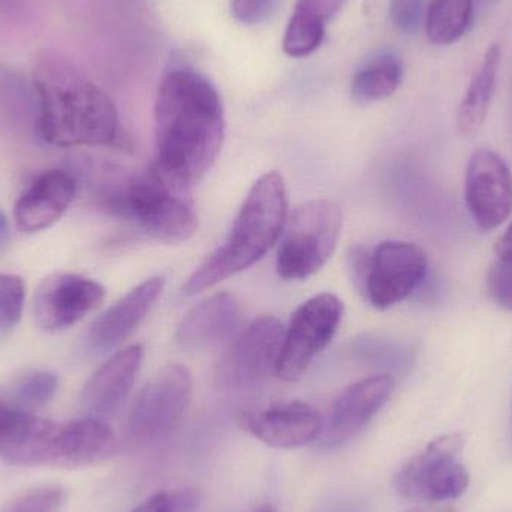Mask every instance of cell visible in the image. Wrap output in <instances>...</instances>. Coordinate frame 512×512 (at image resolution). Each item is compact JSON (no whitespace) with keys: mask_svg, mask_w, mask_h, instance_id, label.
<instances>
[{"mask_svg":"<svg viewBox=\"0 0 512 512\" xmlns=\"http://www.w3.org/2000/svg\"><path fill=\"white\" fill-rule=\"evenodd\" d=\"M5 408H6V406H5V405H3V403H2V402H0V414H2V411H3V409H5Z\"/></svg>","mask_w":512,"mask_h":512,"instance_id":"35","label":"cell"},{"mask_svg":"<svg viewBox=\"0 0 512 512\" xmlns=\"http://www.w3.org/2000/svg\"><path fill=\"white\" fill-rule=\"evenodd\" d=\"M77 194V180L68 171H45L18 198L14 221L21 233L35 234L56 224Z\"/></svg>","mask_w":512,"mask_h":512,"instance_id":"16","label":"cell"},{"mask_svg":"<svg viewBox=\"0 0 512 512\" xmlns=\"http://www.w3.org/2000/svg\"><path fill=\"white\" fill-rule=\"evenodd\" d=\"M391 21L399 32L414 33L424 15V0H390Z\"/></svg>","mask_w":512,"mask_h":512,"instance_id":"29","label":"cell"},{"mask_svg":"<svg viewBox=\"0 0 512 512\" xmlns=\"http://www.w3.org/2000/svg\"><path fill=\"white\" fill-rule=\"evenodd\" d=\"M343 304L336 295H315L304 301L289 321L274 375L297 381L312 361L330 345L342 322Z\"/></svg>","mask_w":512,"mask_h":512,"instance_id":"9","label":"cell"},{"mask_svg":"<svg viewBox=\"0 0 512 512\" xmlns=\"http://www.w3.org/2000/svg\"><path fill=\"white\" fill-rule=\"evenodd\" d=\"M99 200L116 218L134 222L141 231L168 245L188 242L198 230L189 191L164 176L155 162L147 170L120 173Z\"/></svg>","mask_w":512,"mask_h":512,"instance_id":"4","label":"cell"},{"mask_svg":"<svg viewBox=\"0 0 512 512\" xmlns=\"http://www.w3.org/2000/svg\"><path fill=\"white\" fill-rule=\"evenodd\" d=\"M143 357V346L131 345L102 364L81 391L83 408L96 418L114 414L128 397Z\"/></svg>","mask_w":512,"mask_h":512,"instance_id":"19","label":"cell"},{"mask_svg":"<svg viewBox=\"0 0 512 512\" xmlns=\"http://www.w3.org/2000/svg\"><path fill=\"white\" fill-rule=\"evenodd\" d=\"M390 375L370 376L349 385L331 406L322 432V447H336L366 429L393 393Z\"/></svg>","mask_w":512,"mask_h":512,"instance_id":"15","label":"cell"},{"mask_svg":"<svg viewBox=\"0 0 512 512\" xmlns=\"http://www.w3.org/2000/svg\"><path fill=\"white\" fill-rule=\"evenodd\" d=\"M325 23L312 15L294 11L285 38H283V51L291 57H306L312 54L321 45L324 39Z\"/></svg>","mask_w":512,"mask_h":512,"instance_id":"23","label":"cell"},{"mask_svg":"<svg viewBox=\"0 0 512 512\" xmlns=\"http://www.w3.org/2000/svg\"><path fill=\"white\" fill-rule=\"evenodd\" d=\"M24 289L23 280L15 274H0V339L8 336L23 315Z\"/></svg>","mask_w":512,"mask_h":512,"instance_id":"25","label":"cell"},{"mask_svg":"<svg viewBox=\"0 0 512 512\" xmlns=\"http://www.w3.org/2000/svg\"><path fill=\"white\" fill-rule=\"evenodd\" d=\"M104 300L101 283L78 274L57 273L39 285L33 313L42 330L60 331L77 324Z\"/></svg>","mask_w":512,"mask_h":512,"instance_id":"12","label":"cell"},{"mask_svg":"<svg viewBox=\"0 0 512 512\" xmlns=\"http://www.w3.org/2000/svg\"><path fill=\"white\" fill-rule=\"evenodd\" d=\"M156 167L180 188L207 176L225 140V114L216 87L197 69L173 65L155 102Z\"/></svg>","mask_w":512,"mask_h":512,"instance_id":"1","label":"cell"},{"mask_svg":"<svg viewBox=\"0 0 512 512\" xmlns=\"http://www.w3.org/2000/svg\"><path fill=\"white\" fill-rule=\"evenodd\" d=\"M283 336L285 327L279 319L274 316L255 319L225 357L222 364L225 381L236 387H251L274 372Z\"/></svg>","mask_w":512,"mask_h":512,"instance_id":"13","label":"cell"},{"mask_svg":"<svg viewBox=\"0 0 512 512\" xmlns=\"http://www.w3.org/2000/svg\"><path fill=\"white\" fill-rule=\"evenodd\" d=\"M501 45L492 44L484 53L483 62L469 83L468 90L457 110V132L462 137H474L489 116L493 96L498 86L499 68H501Z\"/></svg>","mask_w":512,"mask_h":512,"instance_id":"20","label":"cell"},{"mask_svg":"<svg viewBox=\"0 0 512 512\" xmlns=\"http://www.w3.org/2000/svg\"><path fill=\"white\" fill-rule=\"evenodd\" d=\"M346 2L348 0H297L294 11L312 15L322 23H327L337 12L342 11Z\"/></svg>","mask_w":512,"mask_h":512,"instance_id":"31","label":"cell"},{"mask_svg":"<svg viewBox=\"0 0 512 512\" xmlns=\"http://www.w3.org/2000/svg\"><path fill=\"white\" fill-rule=\"evenodd\" d=\"M194 391L191 372L167 364L138 391L128 417V433L138 444H158L179 426Z\"/></svg>","mask_w":512,"mask_h":512,"instance_id":"7","label":"cell"},{"mask_svg":"<svg viewBox=\"0 0 512 512\" xmlns=\"http://www.w3.org/2000/svg\"><path fill=\"white\" fill-rule=\"evenodd\" d=\"M342 222V210L333 201L313 200L297 207L283 228L277 274L285 280H304L318 273L336 251Z\"/></svg>","mask_w":512,"mask_h":512,"instance_id":"6","label":"cell"},{"mask_svg":"<svg viewBox=\"0 0 512 512\" xmlns=\"http://www.w3.org/2000/svg\"><path fill=\"white\" fill-rule=\"evenodd\" d=\"M276 0H231L233 17L242 24H258L270 17Z\"/></svg>","mask_w":512,"mask_h":512,"instance_id":"30","label":"cell"},{"mask_svg":"<svg viewBox=\"0 0 512 512\" xmlns=\"http://www.w3.org/2000/svg\"><path fill=\"white\" fill-rule=\"evenodd\" d=\"M243 427L251 435L277 450H297L319 441L325 418L315 406L306 402L277 403L242 418Z\"/></svg>","mask_w":512,"mask_h":512,"instance_id":"14","label":"cell"},{"mask_svg":"<svg viewBox=\"0 0 512 512\" xmlns=\"http://www.w3.org/2000/svg\"><path fill=\"white\" fill-rule=\"evenodd\" d=\"M403 80V65L393 53H381L367 60L351 83V96L357 104L369 105L390 98Z\"/></svg>","mask_w":512,"mask_h":512,"instance_id":"21","label":"cell"},{"mask_svg":"<svg viewBox=\"0 0 512 512\" xmlns=\"http://www.w3.org/2000/svg\"><path fill=\"white\" fill-rule=\"evenodd\" d=\"M496 256L502 261L512 262V221L508 225L507 230L504 231L495 246Z\"/></svg>","mask_w":512,"mask_h":512,"instance_id":"33","label":"cell"},{"mask_svg":"<svg viewBox=\"0 0 512 512\" xmlns=\"http://www.w3.org/2000/svg\"><path fill=\"white\" fill-rule=\"evenodd\" d=\"M183 499L170 492H158L141 502L131 512H180Z\"/></svg>","mask_w":512,"mask_h":512,"instance_id":"32","label":"cell"},{"mask_svg":"<svg viewBox=\"0 0 512 512\" xmlns=\"http://www.w3.org/2000/svg\"><path fill=\"white\" fill-rule=\"evenodd\" d=\"M474 20V0H432L426 14V35L435 45L462 39Z\"/></svg>","mask_w":512,"mask_h":512,"instance_id":"22","label":"cell"},{"mask_svg":"<svg viewBox=\"0 0 512 512\" xmlns=\"http://www.w3.org/2000/svg\"><path fill=\"white\" fill-rule=\"evenodd\" d=\"M355 352L367 363L391 369H405L411 366L414 360V352L408 346L379 337H364L363 340H358Z\"/></svg>","mask_w":512,"mask_h":512,"instance_id":"24","label":"cell"},{"mask_svg":"<svg viewBox=\"0 0 512 512\" xmlns=\"http://www.w3.org/2000/svg\"><path fill=\"white\" fill-rule=\"evenodd\" d=\"M242 322V307L233 294L218 292L198 303L180 322L176 340L186 351H204L228 342Z\"/></svg>","mask_w":512,"mask_h":512,"instance_id":"17","label":"cell"},{"mask_svg":"<svg viewBox=\"0 0 512 512\" xmlns=\"http://www.w3.org/2000/svg\"><path fill=\"white\" fill-rule=\"evenodd\" d=\"M487 291L502 309L512 312V262L496 259L487 273Z\"/></svg>","mask_w":512,"mask_h":512,"instance_id":"28","label":"cell"},{"mask_svg":"<svg viewBox=\"0 0 512 512\" xmlns=\"http://www.w3.org/2000/svg\"><path fill=\"white\" fill-rule=\"evenodd\" d=\"M512 126V125H511Z\"/></svg>","mask_w":512,"mask_h":512,"instance_id":"36","label":"cell"},{"mask_svg":"<svg viewBox=\"0 0 512 512\" xmlns=\"http://www.w3.org/2000/svg\"><path fill=\"white\" fill-rule=\"evenodd\" d=\"M38 131L56 147H126L110 96L74 63L57 54L36 60Z\"/></svg>","mask_w":512,"mask_h":512,"instance_id":"2","label":"cell"},{"mask_svg":"<svg viewBox=\"0 0 512 512\" xmlns=\"http://www.w3.org/2000/svg\"><path fill=\"white\" fill-rule=\"evenodd\" d=\"M59 388V379L54 373L38 370L24 376L15 387V399L26 408H42L51 402Z\"/></svg>","mask_w":512,"mask_h":512,"instance_id":"26","label":"cell"},{"mask_svg":"<svg viewBox=\"0 0 512 512\" xmlns=\"http://www.w3.org/2000/svg\"><path fill=\"white\" fill-rule=\"evenodd\" d=\"M469 215L480 230L501 227L512 213V173L507 162L492 149L475 150L465 176Z\"/></svg>","mask_w":512,"mask_h":512,"instance_id":"11","label":"cell"},{"mask_svg":"<svg viewBox=\"0 0 512 512\" xmlns=\"http://www.w3.org/2000/svg\"><path fill=\"white\" fill-rule=\"evenodd\" d=\"M164 285V277H150L108 307L90 327L87 334L90 348L105 351L128 339L161 297Z\"/></svg>","mask_w":512,"mask_h":512,"instance_id":"18","label":"cell"},{"mask_svg":"<svg viewBox=\"0 0 512 512\" xmlns=\"http://www.w3.org/2000/svg\"><path fill=\"white\" fill-rule=\"evenodd\" d=\"M0 459L15 466L68 468L65 423L5 408L0 414Z\"/></svg>","mask_w":512,"mask_h":512,"instance_id":"10","label":"cell"},{"mask_svg":"<svg viewBox=\"0 0 512 512\" xmlns=\"http://www.w3.org/2000/svg\"><path fill=\"white\" fill-rule=\"evenodd\" d=\"M65 501L66 492L62 487H39L15 499L2 512H56Z\"/></svg>","mask_w":512,"mask_h":512,"instance_id":"27","label":"cell"},{"mask_svg":"<svg viewBox=\"0 0 512 512\" xmlns=\"http://www.w3.org/2000/svg\"><path fill=\"white\" fill-rule=\"evenodd\" d=\"M255 512H279L276 508L271 507V505H265V507L259 508L258 511Z\"/></svg>","mask_w":512,"mask_h":512,"instance_id":"34","label":"cell"},{"mask_svg":"<svg viewBox=\"0 0 512 512\" xmlns=\"http://www.w3.org/2000/svg\"><path fill=\"white\" fill-rule=\"evenodd\" d=\"M465 445L460 433L441 436L426 450L409 460L394 478V487L412 501L445 502L460 498L468 490L469 474L459 462Z\"/></svg>","mask_w":512,"mask_h":512,"instance_id":"8","label":"cell"},{"mask_svg":"<svg viewBox=\"0 0 512 512\" xmlns=\"http://www.w3.org/2000/svg\"><path fill=\"white\" fill-rule=\"evenodd\" d=\"M288 219L285 180L276 171L256 180L227 242L216 249L183 285L186 295H195L242 273L258 262L282 236Z\"/></svg>","mask_w":512,"mask_h":512,"instance_id":"3","label":"cell"},{"mask_svg":"<svg viewBox=\"0 0 512 512\" xmlns=\"http://www.w3.org/2000/svg\"><path fill=\"white\" fill-rule=\"evenodd\" d=\"M355 283L370 306L388 309L421 289L429 276L426 252L414 243L387 240L351 254Z\"/></svg>","mask_w":512,"mask_h":512,"instance_id":"5","label":"cell"}]
</instances>
